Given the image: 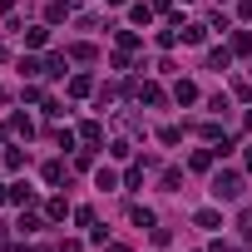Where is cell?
<instances>
[{"label": "cell", "mask_w": 252, "mask_h": 252, "mask_svg": "<svg viewBox=\"0 0 252 252\" xmlns=\"http://www.w3.org/2000/svg\"><path fill=\"white\" fill-rule=\"evenodd\" d=\"M213 193H218V198H237V193H242V183H237L232 173H218V188H213Z\"/></svg>", "instance_id": "obj_1"}, {"label": "cell", "mask_w": 252, "mask_h": 252, "mask_svg": "<svg viewBox=\"0 0 252 252\" xmlns=\"http://www.w3.org/2000/svg\"><path fill=\"white\" fill-rule=\"evenodd\" d=\"M173 94H178V104H193V99H198V89H193V84H178Z\"/></svg>", "instance_id": "obj_2"}, {"label": "cell", "mask_w": 252, "mask_h": 252, "mask_svg": "<svg viewBox=\"0 0 252 252\" xmlns=\"http://www.w3.org/2000/svg\"><path fill=\"white\" fill-rule=\"evenodd\" d=\"M60 252H79V242H64V247H60Z\"/></svg>", "instance_id": "obj_3"}, {"label": "cell", "mask_w": 252, "mask_h": 252, "mask_svg": "<svg viewBox=\"0 0 252 252\" xmlns=\"http://www.w3.org/2000/svg\"><path fill=\"white\" fill-rule=\"evenodd\" d=\"M114 5H124V0H114Z\"/></svg>", "instance_id": "obj_4"}]
</instances>
